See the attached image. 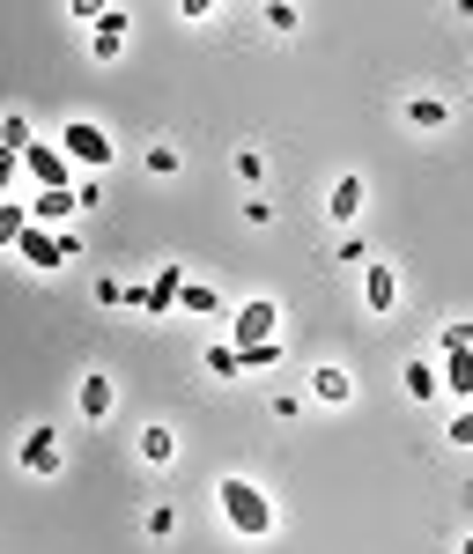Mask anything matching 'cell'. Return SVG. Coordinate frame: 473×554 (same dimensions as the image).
I'll return each instance as SVG.
<instances>
[{
    "instance_id": "obj_1",
    "label": "cell",
    "mask_w": 473,
    "mask_h": 554,
    "mask_svg": "<svg viewBox=\"0 0 473 554\" xmlns=\"http://www.w3.org/2000/svg\"><path fill=\"white\" fill-rule=\"evenodd\" d=\"M222 518H230L237 532H274V510H267V495H259L252 481H222Z\"/></svg>"
},
{
    "instance_id": "obj_22",
    "label": "cell",
    "mask_w": 473,
    "mask_h": 554,
    "mask_svg": "<svg viewBox=\"0 0 473 554\" xmlns=\"http://www.w3.org/2000/svg\"><path fill=\"white\" fill-rule=\"evenodd\" d=\"M473 348V326H444V355H466Z\"/></svg>"
},
{
    "instance_id": "obj_23",
    "label": "cell",
    "mask_w": 473,
    "mask_h": 554,
    "mask_svg": "<svg viewBox=\"0 0 473 554\" xmlns=\"http://www.w3.org/2000/svg\"><path fill=\"white\" fill-rule=\"evenodd\" d=\"M444 436H451V444H466V451H473V407H466V414H459V422H451Z\"/></svg>"
},
{
    "instance_id": "obj_24",
    "label": "cell",
    "mask_w": 473,
    "mask_h": 554,
    "mask_svg": "<svg viewBox=\"0 0 473 554\" xmlns=\"http://www.w3.org/2000/svg\"><path fill=\"white\" fill-rule=\"evenodd\" d=\"M15 163H23V156H8V148H0V193H8V178H15Z\"/></svg>"
},
{
    "instance_id": "obj_18",
    "label": "cell",
    "mask_w": 473,
    "mask_h": 554,
    "mask_svg": "<svg viewBox=\"0 0 473 554\" xmlns=\"http://www.w3.org/2000/svg\"><path fill=\"white\" fill-rule=\"evenodd\" d=\"M170 451H178V444H170V429H163V422H156V429H141V458H156V466H163Z\"/></svg>"
},
{
    "instance_id": "obj_6",
    "label": "cell",
    "mask_w": 473,
    "mask_h": 554,
    "mask_svg": "<svg viewBox=\"0 0 473 554\" xmlns=\"http://www.w3.org/2000/svg\"><path fill=\"white\" fill-rule=\"evenodd\" d=\"M74 207H82V193H37V200H30V229H45V222H67Z\"/></svg>"
},
{
    "instance_id": "obj_4",
    "label": "cell",
    "mask_w": 473,
    "mask_h": 554,
    "mask_svg": "<svg viewBox=\"0 0 473 554\" xmlns=\"http://www.w3.org/2000/svg\"><path fill=\"white\" fill-rule=\"evenodd\" d=\"M23 259H30V266H60V259H74V237H67V229H60V237L23 229Z\"/></svg>"
},
{
    "instance_id": "obj_13",
    "label": "cell",
    "mask_w": 473,
    "mask_h": 554,
    "mask_svg": "<svg viewBox=\"0 0 473 554\" xmlns=\"http://www.w3.org/2000/svg\"><path fill=\"white\" fill-rule=\"evenodd\" d=\"M119 45H126V15H104L97 23V60H111Z\"/></svg>"
},
{
    "instance_id": "obj_7",
    "label": "cell",
    "mask_w": 473,
    "mask_h": 554,
    "mask_svg": "<svg viewBox=\"0 0 473 554\" xmlns=\"http://www.w3.org/2000/svg\"><path fill=\"white\" fill-rule=\"evenodd\" d=\"M23 466H30V473H52V466H60V444H52V429H30V444H23Z\"/></svg>"
},
{
    "instance_id": "obj_20",
    "label": "cell",
    "mask_w": 473,
    "mask_h": 554,
    "mask_svg": "<svg viewBox=\"0 0 473 554\" xmlns=\"http://www.w3.org/2000/svg\"><path fill=\"white\" fill-rule=\"evenodd\" d=\"M407 119H414V126H444V97H414Z\"/></svg>"
},
{
    "instance_id": "obj_8",
    "label": "cell",
    "mask_w": 473,
    "mask_h": 554,
    "mask_svg": "<svg viewBox=\"0 0 473 554\" xmlns=\"http://www.w3.org/2000/svg\"><path fill=\"white\" fill-rule=\"evenodd\" d=\"M311 392H318V399H333V407H340V399L355 392V377H348V370H333V362H326V370H311Z\"/></svg>"
},
{
    "instance_id": "obj_16",
    "label": "cell",
    "mask_w": 473,
    "mask_h": 554,
    "mask_svg": "<svg viewBox=\"0 0 473 554\" xmlns=\"http://www.w3.org/2000/svg\"><path fill=\"white\" fill-rule=\"evenodd\" d=\"M178 303H185V311H200V318H215V311H222V303H215V289H200V281H185V289H178Z\"/></svg>"
},
{
    "instance_id": "obj_2",
    "label": "cell",
    "mask_w": 473,
    "mask_h": 554,
    "mask_svg": "<svg viewBox=\"0 0 473 554\" xmlns=\"http://www.w3.org/2000/svg\"><path fill=\"white\" fill-rule=\"evenodd\" d=\"M60 156H74V163H111V141L89 119H74V126H60Z\"/></svg>"
},
{
    "instance_id": "obj_14",
    "label": "cell",
    "mask_w": 473,
    "mask_h": 554,
    "mask_svg": "<svg viewBox=\"0 0 473 554\" xmlns=\"http://www.w3.org/2000/svg\"><path fill=\"white\" fill-rule=\"evenodd\" d=\"M82 414H111V377H82Z\"/></svg>"
},
{
    "instance_id": "obj_17",
    "label": "cell",
    "mask_w": 473,
    "mask_h": 554,
    "mask_svg": "<svg viewBox=\"0 0 473 554\" xmlns=\"http://www.w3.org/2000/svg\"><path fill=\"white\" fill-rule=\"evenodd\" d=\"M30 229V207H0V244H23Z\"/></svg>"
},
{
    "instance_id": "obj_10",
    "label": "cell",
    "mask_w": 473,
    "mask_h": 554,
    "mask_svg": "<svg viewBox=\"0 0 473 554\" xmlns=\"http://www.w3.org/2000/svg\"><path fill=\"white\" fill-rule=\"evenodd\" d=\"M363 289H370V311H392V303H400V281H392L385 266H370V281H363Z\"/></svg>"
},
{
    "instance_id": "obj_9",
    "label": "cell",
    "mask_w": 473,
    "mask_h": 554,
    "mask_svg": "<svg viewBox=\"0 0 473 554\" xmlns=\"http://www.w3.org/2000/svg\"><path fill=\"white\" fill-rule=\"evenodd\" d=\"M444 385L459 392V399H473V348L466 355H444Z\"/></svg>"
},
{
    "instance_id": "obj_11",
    "label": "cell",
    "mask_w": 473,
    "mask_h": 554,
    "mask_svg": "<svg viewBox=\"0 0 473 554\" xmlns=\"http://www.w3.org/2000/svg\"><path fill=\"white\" fill-rule=\"evenodd\" d=\"M0 148H8V156H30V119H23V111H8V126H0Z\"/></svg>"
},
{
    "instance_id": "obj_21",
    "label": "cell",
    "mask_w": 473,
    "mask_h": 554,
    "mask_svg": "<svg viewBox=\"0 0 473 554\" xmlns=\"http://www.w3.org/2000/svg\"><path fill=\"white\" fill-rule=\"evenodd\" d=\"M207 370H215V377H237V348H207Z\"/></svg>"
},
{
    "instance_id": "obj_12",
    "label": "cell",
    "mask_w": 473,
    "mask_h": 554,
    "mask_svg": "<svg viewBox=\"0 0 473 554\" xmlns=\"http://www.w3.org/2000/svg\"><path fill=\"white\" fill-rule=\"evenodd\" d=\"M326 207H333V215H340V222H348V215H355V207H363V178H340Z\"/></svg>"
},
{
    "instance_id": "obj_15",
    "label": "cell",
    "mask_w": 473,
    "mask_h": 554,
    "mask_svg": "<svg viewBox=\"0 0 473 554\" xmlns=\"http://www.w3.org/2000/svg\"><path fill=\"white\" fill-rule=\"evenodd\" d=\"M437 385H444V370H429V362H407V392H414V399H429Z\"/></svg>"
},
{
    "instance_id": "obj_19",
    "label": "cell",
    "mask_w": 473,
    "mask_h": 554,
    "mask_svg": "<svg viewBox=\"0 0 473 554\" xmlns=\"http://www.w3.org/2000/svg\"><path fill=\"white\" fill-rule=\"evenodd\" d=\"M267 362H281L274 340H259V348H237V370H267Z\"/></svg>"
},
{
    "instance_id": "obj_5",
    "label": "cell",
    "mask_w": 473,
    "mask_h": 554,
    "mask_svg": "<svg viewBox=\"0 0 473 554\" xmlns=\"http://www.w3.org/2000/svg\"><path fill=\"white\" fill-rule=\"evenodd\" d=\"M23 163H30V178H37V185H45V193H74V185H67V156H52V148H45V141H37V148H30V156H23Z\"/></svg>"
},
{
    "instance_id": "obj_3",
    "label": "cell",
    "mask_w": 473,
    "mask_h": 554,
    "mask_svg": "<svg viewBox=\"0 0 473 554\" xmlns=\"http://www.w3.org/2000/svg\"><path fill=\"white\" fill-rule=\"evenodd\" d=\"M274 303L267 296H259V303H244V311H237V348H259V340H274Z\"/></svg>"
},
{
    "instance_id": "obj_25",
    "label": "cell",
    "mask_w": 473,
    "mask_h": 554,
    "mask_svg": "<svg viewBox=\"0 0 473 554\" xmlns=\"http://www.w3.org/2000/svg\"><path fill=\"white\" fill-rule=\"evenodd\" d=\"M459 554H473V540H466V547H459Z\"/></svg>"
}]
</instances>
